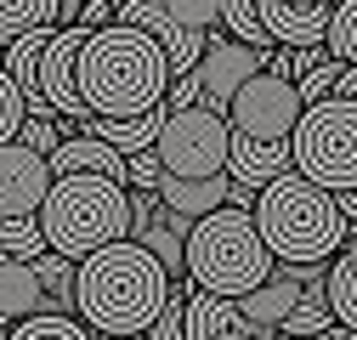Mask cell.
Listing matches in <instances>:
<instances>
[{"label":"cell","mask_w":357,"mask_h":340,"mask_svg":"<svg viewBox=\"0 0 357 340\" xmlns=\"http://www.w3.org/2000/svg\"><path fill=\"white\" fill-rule=\"evenodd\" d=\"M165 295H170L165 261L130 233L74 261V318H85L91 334H148Z\"/></svg>","instance_id":"obj_1"},{"label":"cell","mask_w":357,"mask_h":340,"mask_svg":"<svg viewBox=\"0 0 357 340\" xmlns=\"http://www.w3.org/2000/svg\"><path fill=\"white\" fill-rule=\"evenodd\" d=\"M165 85H170V63H165V46L148 29L102 23V29L85 34V46H79V97L97 119L142 114V108L165 102Z\"/></svg>","instance_id":"obj_2"},{"label":"cell","mask_w":357,"mask_h":340,"mask_svg":"<svg viewBox=\"0 0 357 340\" xmlns=\"http://www.w3.org/2000/svg\"><path fill=\"white\" fill-rule=\"evenodd\" d=\"M250 216H255L266 249H273V261H329V255L346 244V233H351V222L335 204V193L318 187L312 176H301L295 164L255 187Z\"/></svg>","instance_id":"obj_3"},{"label":"cell","mask_w":357,"mask_h":340,"mask_svg":"<svg viewBox=\"0 0 357 340\" xmlns=\"http://www.w3.org/2000/svg\"><path fill=\"white\" fill-rule=\"evenodd\" d=\"M266 272H273V249H266V238L244 204H215L188 222V233H182V278L188 284L238 301Z\"/></svg>","instance_id":"obj_4"},{"label":"cell","mask_w":357,"mask_h":340,"mask_svg":"<svg viewBox=\"0 0 357 340\" xmlns=\"http://www.w3.org/2000/svg\"><path fill=\"white\" fill-rule=\"evenodd\" d=\"M34 216H40V233H46V249L79 261L97 244H114L130 233V193L125 182L97 176V170H63V176H52Z\"/></svg>","instance_id":"obj_5"},{"label":"cell","mask_w":357,"mask_h":340,"mask_svg":"<svg viewBox=\"0 0 357 340\" xmlns=\"http://www.w3.org/2000/svg\"><path fill=\"white\" fill-rule=\"evenodd\" d=\"M289 164L329 193L357 187V102L340 91L306 102L289 131Z\"/></svg>","instance_id":"obj_6"},{"label":"cell","mask_w":357,"mask_h":340,"mask_svg":"<svg viewBox=\"0 0 357 340\" xmlns=\"http://www.w3.org/2000/svg\"><path fill=\"white\" fill-rule=\"evenodd\" d=\"M227 137H233V125H227L221 108L188 102V108L165 114L153 153L170 176H215V170H227Z\"/></svg>","instance_id":"obj_7"},{"label":"cell","mask_w":357,"mask_h":340,"mask_svg":"<svg viewBox=\"0 0 357 340\" xmlns=\"http://www.w3.org/2000/svg\"><path fill=\"white\" fill-rule=\"evenodd\" d=\"M301 91H295V79L278 74V68H255L238 91L227 97V125L238 137H255V142H289L295 131V119H301Z\"/></svg>","instance_id":"obj_8"},{"label":"cell","mask_w":357,"mask_h":340,"mask_svg":"<svg viewBox=\"0 0 357 340\" xmlns=\"http://www.w3.org/2000/svg\"><path fill=\"white\" fill-rule=\"evenodd\" d=\"M85 23H57L52 40L40 46V68H34V85L40 97L52 102V114H68V119H85L91 108H85L79 97V46H85Z\"/></svg>","instance_id":"obj_9"},{"label":"cell","mask_w":357,"mask_h":340,"mask_svg":"<svg viewBox=\"0 0 357 340\" xmlns=\"http://www.w3.org/2000/svg\"><path fill=\"white\" fill-rule=\"evenodd\" d=\"M273 52V46H266ZM261 46H244V40H233L227 29H210L204 34V57H199V85H204V108H227V97L238 91V85L266 63Z\"/></svg>","instance_id":"obj_10"},{"label":"cell","mask_w":357,"mask_h":340,"mask_svg":"<svg viewBox=\"0 0 357 340\" xmlns=\"http://www.w3.org/2000/svg\"><path fill=\"white\" fill-rule=\"evenodd\" d=\"M52 187V164L29 142H0V216H34Z\"/></svg>","instance_id":"obj_11"},{"label":"cell","mask_w":357,"mask_h":340,"mask_svg":"<svg viewBox=\"0 0 357 340\" xmlns=\"http://www.w3.org/2000/svg\"><path fill=\"white\" fill-rule=\"evenodd\" d=\"M301 289H306L301 272H289L284 261H273V272H266L255 289H244L238 295V312L250 318V340H273L278 334V318L301 301Z\"/></svg>","instance_id":"obj_12"},{"label":"cell","mask_w":357,"mask_h":340,"mask_svg":"<svg viewBox=\"0 0 357 340\" xmlns=\"http://www.w3.org/2000/svg\"><path fill=\"white\" fill-rule=\"evenodd\" d=\"M182 340H250V318L238 312L233 295L199 289L182 301Z\"/></svg>","instance_id":"obj_13"},{"label":"cell","mask_w":357,"mask_h":340,"mask_svg":"<svg viewBox=\"0 0 357 340\" xmlns=\"http://www.w3.org/2000/svg\"><path fill=\"white\" fill-rule=\"evenodd\" d=\"M273 46H324L329 6L335 0H255Z\"/></svg>","instance_id":"obj_14"},{"label":"cell","mask_w":357,"mask_h":340,"mask_svg":"<svg viewBox=\"0 0 357 340\" xmlns=\"http://www.w3.org/2000/svg\"><path fill=\"white\" fill-rule=\"evenodd\" d=\"M46 164H52V176H63V170H97V176L125 182V153L114 142H102L97 131H63L57 148L46 153Z\"/></svg>","instance_id":"obj_15"},{"label":"cell","mask_w":357,"mask_h":340,"mask_svg":"<svg viewBox=\"0 0 357 340\" xmlns=\"http://www.w3.org/2000/svg\"><path fill=\"white\" fill-rule=\"evenodd\" d=\"M159 204L170 210V216H182V222H193V216H204V210H215V204H227V193H233V176L227 170H215V176H159Z\"/></svg>","instance_id":"obj_16"},{"label":"cell","mask_w":357,"mask_h":340,"mask_svg":"<svg viewBox=\"0 0 357 340\" xmlns=\"http://www.w3.org/2000/svg\"><path fill=\"white\" fill-rule=\"evenodd\" d=\"M278 170H289V142H255V137H227V176L244 187L273 182Z\"/></svg>","instance_id":"obj_17"},{"label":"cell","mask_w":357,"mask_h":340,"mask_svg":"<svg viewBox=\"0 0 357 340\" xmlns=\"http://www.w3.org/2000/svg\"><path fill=\"white\" fill-rule=\"evenodd\" d=\"M34 307H46V289H40L34 267L23 261V255L0 249V334H6L23 312H34Z\"/></svg>","instance_id":"obj_18"},{"label":"cell","mask_w":357,"mask_h":340,"mask_svg":"<svg viewBox=\"0 0 357 340\" xmlns=\"http://www.w3.org/2000/svg\"><path fill=\"white\" fill-rule=\"evenodd\" d=\"M324 295H329V312L357 334V233H346V244L324 261Z\"/></svg>","instance_id":"obj_19"},{"label":"cell","mask_w":357,"mask_h":340,"mask_svg":"<svg viewBox=\"0 0 357 340\" xmlns=\"http://www.w3.org/2000/svg\"><path fill=\"white\" fill-rule=\"evenodd\" d=\"M335 312H329V295H324V278H312L301 289V301L278 318V334H329Z\"/></svg>","instance_id":"obj_20"},{"label":"cell","mask_w":357,"mask_h":340,"mask_svg":"<svg viewBox=\"0 0 357 340\" xmlns=\"http://www.w3.org/2000/svg\"><path fill=\"white\" fill-rule=\"evenodd\" d=\"M6 340H91V329L85 323H74L68 312H57V307H46V312H23L12 329H6Z\"/></svg>","instance_id":"obj_21"},{"label":"cell","mask_w":357,"mask_h":340,"mask_svg":"<svg viewBox=\"0 0 357 340\" xmlns=\"http://www.w3.org/2000/svg\"><path fill=\"white\" fill-rule=\"evenodd\" d=\"M182 233H188V222L182 216H170V210H159V216L148 222V227H137L130 238H142L159 261H165V272L170 278H182Z\"/></svg>","instance_id":"obj_22"},{"label":"cell","mask_w":357,"mask_h":340,"mask_svg":"<svg viewBox=\"0 0 357 340\" xmlns=\"http://www.w3.org/2000/svg\"><path fill=\"white\" fill-rule=\"evenodd\" d=\"M29 267H34L40 289H46V307L74 312V261H68V255H57V249H40Z\"/></svg>","instance_id":"obj_23"},{"label":"cell","mask_w":357,"mask_h":340,"mask_svg":"<svg viewBox=\"0 0 357 340\" xmlns=\"http://www.w3.org/2000/svg\"><path fill=\"white\" fill-rule=\"evenodd\" d=\"M221 29H227L233 40H244V46H261V52L273 46V34H266L255 0H221Z\"/></svg>","instance_id":"obj_24"},{"label":"cell","mask_w":357,"mask_h":340,"mask_svg":"<svg viewBox=\"0 0 357 340\" xmlns=\"http://www.w3.org/2000/svg\"><path fill=\"white\" fill-rule=\"evenodd\" d=\"M324 52L340 57V63H357V0H335V6H329Z\"/></svg>","instance_id":"obj_25"},{"label":"cell","mask_w":357,"mask_h":340,"mask_svg":"<svg viewBox=\"0 0 357 340\" xmlns=\"http://www.w3.org/2000/svg\"><path fill=\"white\" fill-rule=\"evenodd\" d=\"M34 23H57V0H0V46Z\"/></svg>","instance_id":"obj_26"},{"label":"cell","mask_w":357,"mask_h":340,"mask_svg":"<svg viewBox=\"0 0 357 340\" xmlns=\"http://www.w3.org/2000/svg\"><path fill=\"white\" fill-rule=\"evenodd\" d=\"M0 249H6V255H23V261H34V255L46 249L40 216H0Z\"/></svg>","instance_id":"obj_27"},{"label":"cell","mask_w":357,"mask_h":340,"mask_svg":"<svg viewBox=\"0 0 357 340\" xmlns=\"http://www.w3.org/2000/svg\"><path fill=\"white\" fill-rule=\"evenodd\" d=\"M340 68H346V63H340V57H329V52H324L318 63H312V68H301V74H295V91H301V102H318V97H329V91H335V79H340Z\"/></svg>","instance_id":"obj_28"},{"label":"cell","mask_w":357,"mask_h":340,"mask_svg":"<svg viewBox=\"0 0 357 340\" xmlns=\"http://www.w3.org/2000/svg\"><path fill=\"white\" fill-rule=\"evenodd\" d=\"M23 91H17V79L6 74V63H0V142H12L17 137V125H23Z\"/></svg>","instance_id":"obj_29"},{"label":"cell","mask_w":357,"mask_h":340,"mask_svg":"<svg viewBox=\"0 0 357 340\" xmlns=\"http://www.w3.org/2000/svg\"><path fill=\"white\" fill-rule=\"evenodd\" d=\"M159 176H165V164H159V153H153V148L125 153V182H130V187H159Z\"/></svg>","instance_id":"obj_30"},{"label":"cell","mask_w":357,"mask_h":340,"mask_svg":"<svg viewBox=\"0 0 357 340\" xmlns=\"http://www.w3.org/2000/svg\"><path fill=\"white\" fill-rule=\"evenodd\" d=\"M165 12L193 23V29H215L221 23V0H165Z\"/></svg>","instance_id":"obj_31"},{"label":"cell","mask_w":357,"mask_h":340,"mask_svg":"<svg viewBox=\"0 0 357 340\" xmlns=\"http://www.w3.org/2000/svg\"><path fill=\"white\" fill-rule=\"evenodd\" d=\"M57 125H52V114H23V125H17V142H29V148H40V153H52L57 148Z\"/></svg>","instance_id":"obj_32"},{"label":"cell","mask_w":357,"mask_h":340,"mask_svg":"<svg viewBox=\"0 0 357 340\" xmlns=\"http://www.w3.org/2000/svg\"><path fill=\"white\" fill-rule=\"evenodd\" d=\"M108 17H114V0H85V6H79V23L85 29H102Z\"/></svg>","instance_id":"obj_33"},{"label":"cell","mask_w":357,"mask_h":340,"mask_svg":"<svg viewBox=\"0 0 357 340\" xmlns=\"http://www.w3.org/2000/svg\"><path fill=\"white\" fill-rule=\"evenodd\" d=\"M335 91L357 102V63H346V68H340V79H335Z\"/></svg>","instance_id":"obj_34"},{"label":"cell","mask_w":357,"mask_h":340,"mask_svg":"<svg viewBox=\"0 0 357 340\" xmlns=\"http://www.w3.org/2000/svg\"><path fill=\"white\" fill-rule=\"evenodd\" d=\"M335 204H340V210H346V222H351V227H357V187H340V193H335Z\"/></svg>","instance_id":"obj_35"},{"label":"cell","mask_w":357,"mask_h":340,"mask_svg":"<svg viewBox=\"0 0 357 340\" xmlns=\"http://www.w3.org/2000/svg\"><path fill=\"white\" fill-rule=\"evenodd\" d=\"M79 6L85 0H57V23H79Z\"/></svg>","instance_id":"obj_36"}]
</instances>
